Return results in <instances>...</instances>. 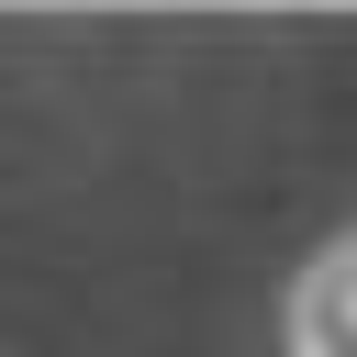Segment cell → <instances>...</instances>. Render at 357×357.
I'll return each instance as SVG.
<instances>
[{
    "instance_id": "1",
    "label": "cell",
    "mask_w": 357,
    "mask_h": 357,
    "mask_svg": "<svg viewBox=\"0 0 357 357\" xmlns=\"http://www.w3.org/2000/svg\"><path fill=\"white\" fill-rule=\"evenodd\" d=\"M279 357H357V223H335L279 301Z\"/></svg>"
}]
</instances>
